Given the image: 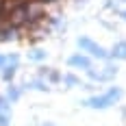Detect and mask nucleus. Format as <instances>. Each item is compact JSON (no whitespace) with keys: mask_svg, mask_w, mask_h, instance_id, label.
Returning <instances> with one entry per match:
<instances>
[{"mask_svg":"<svg viewBox=\"0 0 126 126\" xmlns=\"http://www.w3.org/2000/svg\"><path fill=\"white\" fill-rule=\"evenodd\" d=\"M120 96H122V91H120V89H111V91H109V94H104V96H94V98L85 100V104L91 107V109H107V107H109L113 100H117Z\"/></svg>","mask_w":126,"mask_h":126,"instance_id":"nucleus-1","label":"nucleus"},{"mask_svg":"<svg viewBox=\"0 0 126 126\" xmlns=\"http://www.w3.org/2000/svg\"><path fill=\"white\" fill-rule=\"evenodd\" d=\"M26 7L28 4H22V7H17V9H13L9 13V24L13 28H22V26H28V11H26Z\"/></svg>","mask_w":126,"mask_h":126,"instance_id":"nucleus-2","label":"nucleus"},{"mask_svg":"<svg viewBox=\"0 0 126 126\" xmlns=\"http://www.w3.org/2000/svg\"><path fill=\"white\" fill-rule=\"evenodd\" d=\"M70 65H74V67H83V70H91V63H89L87 57H83V54H74V57H70L67 59Z\"/></svg>","mask_w":126,"mask_h":126,"instance_id":"nucleus-3","label":"nucleus"},{"mask_svg":"<svg viewBox=\"0 0 126 126\" xmlns=\"http://www.w3.org/2000/svg\"><path fill=\"white\" fill-rule=\"evenodd\" d=\"M15 72H17V65H9V63H7V65L2 67V72H0V74H2V80L11 83L13 76H15Z\"/></svg>","mask_w":126,"mask_h":126,"instance_id":"nucleus-4","label":"nucleus"},{"mask_svg":"<svg viewBox=\"0 0 126 126\" xmlns=\"http://www.w3.org/2000/svg\"><path fill=\"white\" fill-rule=\"evenodd\" d=\"M113 54L115 59H126V41H120V44H115L113 46Z\"/></svg>","mask_w":126,"mask_h":126,"instance_id":"nucleus-5","label":"nucleus"},{"mask_svg":"<svg viewBox=\"0 0 126 126\" xmlns=\"http://www.w3.org/2000/svg\"><path fill=\"white\" fill-rule=\"evenodd\" d=\"M89 52L94 54V57H98V59H107L109 54H107V50L104 48H100V46H96V44H91L89 46Z\"/></svg>","mask_w":126,"mask_h":126,"instance_id":"nucleus-6","label":"nucleus"},{"mask_svg":"<svg viewBox=\"0 0 126 126\" xmlns=\"http://www.w3.org/2000/svg\"><path fill=\"white\" fill-rule=\"evenodd\" d=\"M20 96H22V87H9V91H7V100H20Z\"/></svg>","mask_w":126,"mask_h":126,"instance_id":"nucleus-7","label":"nucleus"},{"mask_svg":"<svg viewBox=\"0 0 126 126\" xmlns=\"http://www.w3.org/2000/svg\"><path fill=\"white\" fill-rule=\"evenodd\" d=\"M28 59H33V61H44V59H46V52L35 48L33 52H28Z\"/></svg>","mask_w":126,"mask_h":126,"instance_id":"nucleus-8","label":"nucleus"},{"mask_svg":"<svg viewBox=\"0 0 126 126\" xmlns=\"http://www.w3.org/2000/svg\"><path fill=\"white\" fill-rule=\"evenodd\" d=\"M31 87H35V89H39V91H48V80H44V78H37L35 83H31Z\"/></svg>","mask_w":126,"mask_h":126,"instance_id":"nucleus-9","label":"nucleus"},{"mask_svg":"<svg viewBox=\"0 0 126 126\" xmlns=\"http://www.w3.org/2000/svg\"><path fill=\"white\" fill-rule=\"evenodd\" d=\"M48 80H50V83H59V80H61V74H59V72H54V70H48Z\"/></svg>","mask_w":126,"mask_h":126,"instance_id":"nucleus-10","label":"nucleus"},{"mask_svg":"<svg viewBox=\"0 0 126 126\" xmlns=\"http://www.w3.org/2000/svg\"><path fill=\"white\" fill-rule=\"evenodd\" d=\"M0 113H9V100L4 96H0Z\"/></svg>","mask_w":126,"mask_h":126,"instance_id":"nucleus-11","label":"nucleus"},{"mask_svg":"<svg viewBox=\"0 0 126 126\" xmlns=\"http://www.w3.org/2000/svg\"><path fill=\"white\" fill-rule=\"evenodd\" d=\"M91 44H94V41L87 39V37H80V39H78V46H80V48H85V50H89V46H91Z\"/></svg>","mask_w":126,"mask_h":126,"instance_id":"nucleus-12","label":"nucleus"},{"mask_svg":"<svg viewBox=\"0 0 126 126\" xmlns=\"http://www.w3.org/2000/svg\"><path fill=\"white\" fill-rule=\"evenodd\" d=\"M63 80H65V85H78V78H76V76H72V74H67Z\"/></svg>","mask_w":126,"mask_h":126,"instance_id":"nucleus-13","label":"nucleus"},{"mask_svg":"<svg viewBox=\"0 0 126 126\" xmlns=\"http://www.w3.org/2000/svg\"><path fill=\"white\" fill-rule=\"evenodd\" d=\"M9 122H11L9 113H0V126H9Z\"/></svg>","mask_w":126,"mask_h":126,"instance_id":"nucleus-14","label":"nucleus"},{"mask_svg":"<svg viewBox=\"0 0 126 126\" xmlns=\"http://www.w3.org/2000/svg\"><path fill=\"white\" fill-rule=\"evenodd\" d=\"M7 63H9V65H17V63H20V57H17V54H9V57H7Z\"/></svg>","mask_w":126,"mask_h":126,"instance_id":"nucleus-15","label":"nucleus"},{"mask_svg":"<svg viewBox=\"0 0 126 126\" xmlns=\"http://www.w3.org/2000/svg\"><path fill=\"white\" fill-rule=\"evenodd\" d=\"M4 65H7V57H2V54H0V72H2V67H4Z\"/></svg>","mask_w":126,"mask_h":126,"instance_id":"nucleus-16","label":"nucleus"},{"mask_svg":"<svg viewBox=\"0 0 126 126\" xmlns=\"http://www.w3.org/2000/svg\"><path fill=\"white\" fill-rule=\"evenodd\" d=\"M122 17H124V20H126V11H122Z\"/></svg>","mask_w":126,"mask_h":126,"instance_id":"nucleus-17","label":"nucleus"},{"mask_svg":"<svg viewBox=\"0 0 126 126\" xmlns=\"http://www.w3.org/2000/svg\"><path fill=\"white\" fill-rule=\"evenodd\" d=\"M44 126H52V124H44Z\"/></svg>","mask_w":126,"mask_h":126,"instance_id":"nucleus-18","label":"nucleus"}]
</instances>
